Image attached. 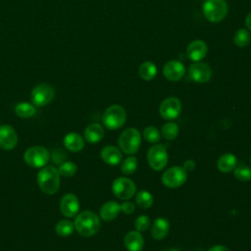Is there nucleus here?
<instances>
[{
  "mask_svg": "<svg viewBox=\"0 0 251 251\" xmlns=\"http://www.w3.org/2000/svg\"><path fill=\"white\" fill-rule=\"evenodd\" d=\"M250 163H251V157H250Z\"/></svg>",
  "mask_w": 251,
  "mask_h": 251,
  "instance_id": "40",
  "label": "nucleus"
},
{
  "mask_svg": "<svg viewBox=\"0 0 251 251\" xmlns=\"http://www.w3.org/2000/svg\"><path fill=\"white\" fill-rule=\"evenodd\" d=\"M208 251H229V250L224 245H215L211 247Z\"/></svg>",
  "mask_w": 251,
  "mask_h": 251,
  "instance_id": "37",
  "label": "nucleus"
},
{
  "mask_svg": "<svg viewBox=\"0 0 251 251\" xmlns=\"http://www.w3.org/2000/svg\"><path fill=\"white\" fill-rule=\"evenodd\" d=\"M75 230V225L69 220L59 221L55 226V231L59 236L67 237L73 234Z\"/></svg>",
  "mask_w": 251,
  "mask_h": 251,
  "instance_id": "26",
  "label": "nucleus"
},
{
  "mask_svg": "<svg viewBox=\"0 0 251 251\" xmlns=\"http://www.w3.org/2000/svg\"><path fill=\"white\" fill-rule=\"evenodd\" d=\"M138 73L142 79L151 80L157 75V67L155 66L154 63L150 61H146L140 65Z\"/></svg>",
  "mask_w": 251,
  "mask_h": 251,
  "instance_id": "25",
  "label": "nucleus"
},
{
  "mask_svg": "<svg viewBox=\"0 0 251 251\" xmlns=\"http://www.w3.org/2000/svg\"><path fill=\"white\" fill-rule=\"evenodd\" d=\"M118 143L125 154L133 155L139 150L141 144L140 132L134 127L126 128L120 134Z\"/></svg>",
  "mask_w": 251,
  "mask_h": 251,
  "instance_id": "3",
  "label": "nucleus"
},
{
  "mask_svg": "<svg viewBox=\"0 0 251 251\" xmlns=\"http://www.w3.org/2000/svg\"><path fill=\"white\" fill-rule=\"evenodd\" d=\"M143 137L150 143H156L161 139V133L155 126H147L143 130Z\"/></svg>",
  "mask_w": 251,
  "mask_h": 251,
  "instance_id": "33",
  "label": "nucleus"
},
{
  "mask_svg": "<svg viewBox=\"0 0 251 251\" xmlns=\"http://www.w3.org/2000/svg\"><path fill=\"white\" fill-rule=\"evenodd\" d=\"M120 206H121V211L124 212L125 214H131L134 212V209H135L134 204L130 201H125Z\"/></svg>",
  "mask_w": 251,
  "mask_h": 251,
  "instance_id": "35",
  "label": "nucleus"
},
{
  "mask_svg": "<svg viewBox=\"0 0 251 251\" xmlns=\"http://www.w3.org/2000/svg\"><path fill=\"white\" fill-rule=\"evenodd\" d=\"M147 161L151 169L154 171H162L168 164L167 149L163 144H157L147 152Z\"/></svg>",
  "mask_w": 251,
  "mask_h": 251,
  "instance_id": "8",
  "label": "nucleus"
},
{
  "mask_svg": "<svg viewBox=\"0 0 251 251\" xmlns=\"http://www.w3.org/2000/svg\"><path fill=\"white\" fill-rule=\"evenodd\" d=\"M50 155L48 150L40 145L29 147L24 154L25 162L31 168L41 169L49 162Z\"/></svg>",
  "mask_w": 251,
  "mask_h": 251,
  "instance_id": "6",
  "label": "nucleus"
},
{
  "mask_svg": "<svg viewBox=\"0 0 251 251\" xmlns=\"http://www.w3.org/2000/svg\"><path fill=\"white\" fill-rule=\"evenodd\" d=\"M181 112V103L176 97H168L160 105L159 113L165 120H174Z\"/></svg>",
  "mask_w": 251,
  "mask_h": 251,
  "instance_id": "11",
  "label": "nucleus"
},
{
  "mask_svg": "<svg viewBox=\"0 0 251 251\" xmlns=\"http://www.w3.org/2000/svg\"><path fill=\"white\" fill-rule=\"evenodd\" d=\"M149 226H150V219L147 216L141 215L135 219L134 226L137 231H139V232L144 231L149 227Z\"/></svg>",
  "mask_w": 251,
  "mask_h": 251,
  "instance_id": "34",
  "label": "nucleus"
},
{
  "mask_svg": "<svg viewBox=\"0 0 251 251\" xmlns=\"http://www.w3.org/2000/svg\"><path fill=\"white\" fill-rule=\"evenodd\" d=\"M233 175L235 178L239 180H242V181L251 180V169L244 164L236 166L234 169Z\"/></svg>",
  "mask_w": 251,
  "mask_h": 251,
  "instance_id": "32",
  "label": "nucleus"
},
{
  "mask_svg": "<svg viewBox=\"0 0 251 251\" xmlns=\"http://www.w3.org/2000/svg\"><path fill=\"white\" fill-rule=\"evenodd\" d=\"M60 211L63 216L67 218H73L76 216L79 211L78 198L73 193L65 194L60 201Z\"/></svg>",
  "mask_w": 251,
  "mask_h": 251,
  "instance_id": "13",
  "label": "nucleus"
},
{
  "mask_svg": "<svg viewBox=\"0 0 251 251\" xmlns=\"http://www.w3.org/2000/svg\"><path fill=\"white\" fill-rule=\"evenodd\" d=\"M251 40L250 32L245 28H239L235 31L233 36V42L238 47H245Z\"/></svg>",
  "mask_w": 251,
  "mask_h": 251,
  "instance_id": "28",
  "label": "nucleus"
},
{
  "mask_svg": "<svg viewBox=\"0 0 251 251\" xmlns=\"http://www.w3.org/2000/svg\"><path fill=\"white\" fill-rule=\"evenodd\" d=\"M204 17L212 22L223 21L227 14V4L225 0H206L202 7Z\"/></svg>",
  "mask_w": 251,
  "mask_h": 251,
  "instance_id": "5",
  "label": "nucleus"
},
{
  "mask_svg": "<svg viewBox=\"0 0 251 251\" xmlns=\"http://www.w3.org/2000/svg\"><path fill=\"white\" fill-rule=\"evenodd\" d=\"M170 231V223L165 218H158L151 226V235L156 240L164 239Z\"/></svg>",
  "mask_w": 251,
  "mask_h": 251,
  "instance_id": "19",
  "label": "nucleus"
},
{
  "mask_svg": "<svg viewBox=\"0 0 251 251\" xmlns=\"http://www.w3.org/2000/svg\"><path fill=\"white\" fill-rule=\"evenodd\" d=\"M58 172L61 176L72 177L76 174L77 166L71 161H67L60 165V167L58 168Z\"/></svg>",
  "mask_w": 251,
  "mask_h": 251,
  "instance_id": "31",
  "label": "nucleus"
},
{
  "mask_svg": "<svg viewBox=\"0 0 251 251\" xmlns=\"http://www.w3.org/2000/svg\"><path fill=\"white\" fill-rule=\"evenodd\" d=\"M185 73V68L182 63L176 60L167 62L163 68L165 77L171 81H178L182 78Z\"/></svg>",
  "mask_w": 251,
  "mask_h": 251,
  "instance_id": "15",
  "label": "nucleus"
},
{
  "mask_svg": "<svg viewBox=\"0 0 251 251\" xmlns=\"http://www.w3.org/2000/svg\"><path fill=\"white\" fill-rule=\"evenodd\" d=\"M189 77L199 83L207 82L212 76L211 68L205 63H193L188 70Z\"/></svg>",
  "mask_w": 251,
  "mask_h": 251,
  "instance_id": "14",
  "label": "nucleus"
},
{
  "mask_svg": "<svg viewBox=\"0 0 251 251\" xmlns=\"http://www.w3.org/2000/svg\"><path fill=\"white\" fill-rule=\"evenodd\" d=\"M60 174L53 166H45L39 170L36 181L42 192L48 195L55 194L60 187Z\"/></svg>",
  "mask_w": 251,
  "mask_h": 251,
  "instance_id": "1",
  "label": "nucleus"
},
{
  "mask_svg": "<svg viewBox=\"0 0 251 251\" xmlns=\"http://www.w3.org/2000/svg\"><path fill=\"white\" fill-rule=\"evenodd\" d=\"M195 162L193 160H186L183 164V169L186 171V172H191L195 169Z\"/></svg>",
  "mask_w": 251,
  "mask_h": 251,
  "instance_id": "36",
  "label": "nucleus"
},
{
  "mask_svg": "<svg viewBox=\"0 0 251 251\" xmlns=\"http://www.w3.org/2000/svg\"><path fill=\"white\" fill-rule=\"evenodd\" d=\"M162 136L167 140H173L178 135V126L176 123L169 122L162 127Z\"/></svg>",
  "mask_w": 251,
  "mask_h": 251,
  "instance_id": "29",
  "label": "nucleus"
},
{
  "mask_svg": "<svg viewBox=\"0 0 251 251\" xmlns=\"http://www.w3.org/2000/svg\"><path fill=\"white\" fill-rule=\"evenodd\" d=\"M125 246L128 251H141L144 246L142 234L137 230H132L125 236Z\"/></svg>",
  "mask_w": 251,
  "mask_h": 251,
  "instance_id": "18",
  "label": "nucleus"
},
{
  "mask_svg": "<svg viewBox=\"0 0 251 251\" xmlns=\"http://www.w3.org/2000/svg\"><path fill=\"white\" fill-rule=\"evenodd\" d=\"M121 211V206L116 201H108L100 209V217L105 222H111L116 219Z\"/></svg>",
  "mask_w": 251,
  "mask_h": 251,
  "instance_id": "22",
  "label": "nucleus"
},
{
  "mask_svg": "<svg viewBox=\"0 0 251 251\" xmlns=\"http://www.w3.org/2000/svg\"><path fill=\"white\" fill-rule=\"evenodd\" d=\"M100 156H101L102 161L110 166H116V165L120 164L123 159L122 151L113 145L105 146L101 150Z\"/></svg>",
  "mask_w": 251,
  "mask_h": 251,
  "instance_id": "17",
  "label": "nucleus"
},
{
  "mask_svg": "<svg viewBox=\"0 0 251 251\" xmlns=\"http://www.w3.org/2000/svg\"><path fill=\"white\" fill-rule=\"evenodd\" d=\"M63 143L64 146L72 152H78L84 147V139L76 132H70L66 134L63 139Z\"/></svg>",
  "mask_w": 251,
  "mask_h": 251,
  "instance_id": "21",
  "label": "nucleus"
},
{
  "mask_svg": "<svg viewBox=\"0 0 251 251\" xmlns=\"http://www.w3.org/2000/svg\"><path fill=\"white\" fill-rule=\"evenodd\" d=\"M169 251H179V250H177V249H171V250H169Z\"/></svg>",
  "mask_w": 251,
  "mask_h": 251,
  "instance_id": "39",
  "label": "nucleus"
},
{
  "mask_svg": "<svg viewBox=\"0 0 251 251\" xmlns=\"http://www.w3.org/2000/svg\"><path fill=\"white\" fill-rule=\"evenodd\" d=\"M18 144V134L15 128L10 125L0 126V148L3 150H12Z\"/></svg>",
  "mask_w": 251,
  "mask_h": 251,
  "instance_id": "12",
  "label": "nucleus"
},
{
  "mask_svg": "<svg viewBox=\"0 0 251 251\" xmlns=\"http://www.w3.org/2000/svg\"><path fill=\"white\" fill-rule=\"evenodd\" d=\"M245 25H246L247 29H249L251 31V12L247 15V17L245 19Z\"/></svg>",
  "mask_w": 251,
  "mask_h": 251,
  "instance_id": "38",
  "label": "nucleus"
},
{
  "mask_svg": "<svg viewBox=\"0 0 251 251\" xmlns=\"http://www.w3.org/2000/svg\"><path fill=\"white\" fill-rule=\"evenodd\" d=\"M15 113L18 117L27 119L35 115L36 108L32 103L28 102H21L18 103L15 107Z\"/></svg>",
  "mask_w": 251,
  "mask_h": 251,
  "instance_id": "24",
  "label": "nucleus"
},
{
  "mask_svg": "<svg viewBox=\"0 0 251 251\" xmlns=\"http://www.w3.org/2000/svg\"><path fill=\"white\" fill-rule=\"evenodd\" d=\"M217 166L222 173H229L237 166V159L233 154L226 153L219 158Z\"/></svg>",
  "mask_w": 251,
  "mask_h": 251,
  "instance_id": "23",
  "label": "nucleus"
},
{
  "mask_svg": "<svg viewBox=\"0 0 251 251\" xmlns=\"http://www.w3.org/2000/svg\"><path fill=\"white\" fill-rule=\"evenodd\" d=\"M207 52H208L207 44L204 41L199 39L190 42L189 45L187 46V51H186L188 58L194 62H198L203 58H205V56L207 55Z\"/></svg>",
  "mask_w": 251,
  "mask_h": 251,
  "instance_id": "16",
  "label": "nucleus"
},
{
  "mask_svg": "<svg viewBox=\"0 0 251 251\" xmlns=\"http://www.w3.org/2000/svg\"><path fill=\"white\" fill-rule=\"evenodd\" d=\"M137 159L134 156H129L126 158L121 164V171L124 175H131L136 171Z\"/></svg>",
  "mask_w": 251,
  "mask_h": 251,
  "instance_id": "30",
  "label": "nucleus"
},
{
  "mask_svg": "<svg viewBox=\"0 0 251 251\" xmlns=\"http://www.w3.org/2000/svg\"><path fill=\"white\" fill-rule=\"evenodd\" d=\"M75 229L82 236L89 237L96 234L100 228L98 216L91 211H83L75 216Z\"/></svg>",
  "mask_w": 251,
  "mask_h": 251,
  "instance_id": "2",
  "label": "nucleus"
},
{
  "mask_svg": "<svg viewBox=\"0 0 251 251\" xmlns=\"http://www.w3.org/2000/svg\"><path fill=\"white\" fill-rule=\"evenodd\" d=\"M112 191L117 198L127 200L134 195L136 186L134 182L127 177H118L112 183Z\"/></svg>",
  "mask_w": 251,
  "mask_h": 251,
  "instance_id": "10",
  "label": "nucleus"
},
{
  "mask_svg": "<svg viewBox=\"0 0 251 251\" xmlns=\"http://www.w3.org/2000/svg\"><path fill=\"white\" fill-rule=\"evenodd\" d=\"M135 202L141 209H148L153 205L154 198L152 194L147 190H140L135 196Z\"/></svg>",
  "mask_w": 251,
  "mask_h": 251,
  "instance_id": "27",
  "label": "nucleus"
},
{
  "mask_svg": "<svg viewBox=\"0 0 251 251\" xmlns=\"http://www.w3.org/2000/svg\"><path fill=\"white\" fill-rule=\"evenodd\" d=\"M126 120V113L120 105H112L108 107L102 117V122L106 128L115 130L122 127Z\"/></svg>",
  "mask_w": 251,
  "mask_h": 251,
  "instance_id": "4",
  "label": "nucleus"
},
{
  "mask_svg": "<svg viewBox=\"0 0 251 251\" xmlns=\"http://www.w3.org/2000/svg\"><path fill=\"white\" fill-rule=\"evenodd\" d=\"M187 178L186 171L179 166L171 167L162 176V182L169 188H176L181 186Z\"/></svg>",
  "mask_w": 251,
  "mask_h": 251,
  "instance_id": "9",
  "label": "nucleus"
},
{
  "mask_svg": "<svg viewBox=\"0 0 251 251\" xmlns=\"http://www.w3.org/2000/svg\"><path fill=\"white\" fill-rule=\"evenodd\" d=\"M55 96L54 88L48 83L37 84L30 93L31 103L35 107H43L49 104Z\"/></svg>",
  "mask_w": 251,
  "mask_h": 251,
  "instance_id": "7",
  "label": "nucleus"
},
{
  "mask_svg": "<svg viewBox=\"0 0 251 251\" xmlns=\"http://www.w3.org/2000/svg\"><path fill=\"white\" fill-rule=\"evenodd\" d=\"M103 136H104V128L101 125L97 123L88 125L83 131L84 139L91 144L99 142L103 138Z\"/></svg>",
  "mask_w": 251,
  "mask_h": 251,
  "instance_id": "20",
  "label": "nucleus"
}]
</instances>
